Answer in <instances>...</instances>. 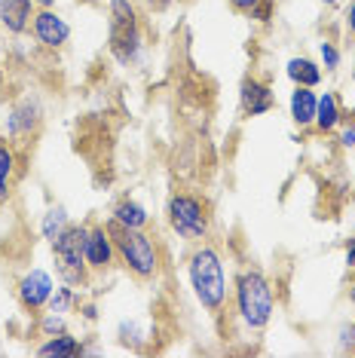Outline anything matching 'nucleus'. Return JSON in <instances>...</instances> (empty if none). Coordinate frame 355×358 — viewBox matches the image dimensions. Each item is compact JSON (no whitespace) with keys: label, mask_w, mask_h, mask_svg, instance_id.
Wrapping results in <instances>:
<instances>
[{"label":"nucleus","mask_w":355,"mask_h":358,"mask_svg":"<svg viewBox=\"0 0 355 358\" xmlns=\"http://www.w3.org/2000/svg\"><path fill=\"white\" fill-rule=\"evenodd\" d=\"M187 282L190 291L196 297V303L205 313L217 315L230 300V282H227V270H224V257L212 242H196V248L190 251L187 260Z\"/></svg>","instance_id":"nucleus-1"},{"label":"nucleus","mask_w":355,"mask_h":358,"mask_svg":"<svg viewBox=\"0 0 355 358\" xmlns=\"http://www.w3.org/2000/svg\"><path fill=\"white\" fill-rule=\"evenodd\" d=\"M233 306H236V319L245 324L248 331H263L273 322L276 313V288H273L270 275L257 266H248L236 275L233 282Z\"/></svg>","instance_id":"nucleus-2"},{"label":"nucleus","mask_w":355,"mask_h":358,"mask_svg":"<svg viewBox=\"0 0 355 358\" xmlns=\"http://www.w3.org/2000/svg\"><path fill=\"white\" fill-rule=\"evenodd\" d=\"M108 50L117 59V64H135L144 52V31H141V13L135 0H110L108 6Z\"/></svg>","instance_id":"nucleus-3"},{"label":"nucleus","mask_w":355,"mask_h":358,"mask_svg":"<svg viewBox=\"0 0 355 358\" xmlns=\"http://www.w3.org/2000/svg\"><path fill=\"white\" fill-rule=\"evenodd\" d=\"M108 227H110V233H114L119 264L141 282L157 279L159 266H163V255H159L157 239H153L147 230H129V227H117L110 221H108Z\"/></svg>","instance_id":"nucleus-4"},{"label":"nucleus","mask_w":355,"mask_h":358,"mask_svg":"<svg viewBox=\"0 0 355 358\" xmlns=\"http://www.w3.org/2000/svg\"><path fill=\"white\" fill-rule=\"evenodd\" d=\"M166 217L168 227L178 239L184 242H205L208 233H212V215H208V206L196 193H172L166 206Z\"/></svg>","instance_id":"nucleus-5"},{"label":"nucleus","mask_w":355,"mask_h":358,"mask_svg":"<svg viewBox=\"0 0 355 358\" xmlns=\"http://www.w3.org/2000/svg\"><path fill=\"white\" fill-rule=\"evenodd\" d=\"M86 233H89V224H68V230L52 242L55 273H59V279L64 285H74V288H83V285L89 282Z\"/></svg>","instance_id":"nucleus-6"},{"label":"nucleus","mask_w":355,"mask_h":358,"mask_svg":"<svg viewBox=\"0 0 355 358\" xmlns=\"http://www.w3.org/2000/svg\"><path fill=\"white\" fill-rule=\"evenodd\" d=\"M52 291H55L52 273H46V270H40V266H34V270H28L19 279V288H15V294H19V303L25 306L28 313H43V309L50 306Z\"/></svg>","instance_id":"nucleus-7"},{"label":"nucleus","mask_w":355,"mask_h":358,"mask_svg":"<svg viewBox=\"0 0 355 358\" xmlns=\"http://www.w3.org/2000/svg\"><path fill=\"white\" fill-rule=\"evenodd\" d=\"M31 34H34V40L43 46V50L55 52V50H61V46H68L71 25H68V19H61V15L52 10V6H46V10L37 6L34 19H31Z\"/></svg>","instance_id":"nucleus-8"},{"label":"nucleus","mask_w":355,"mask_h":358,"mask_svg":"<svg viewBox=\"0 0 355 358\" xmlns=\"http://www.w3.org/2000/svg\"><path fill=\"white\" fill-rule=\"evenodd\" d=\"M117 260V242L108 224H89L86 233V266L89 273H104L110 270Z\"/></svg>","instance_id":"nucleus-9"},{"label":"nucleus","mask_w":355,"mask_h":358,"mask_svg":"<svg viewBox=\"0 0 355 358\" xmlns=\"http://www.w3.org/2000/svg\"><path fill=\"white\" fill-rule=\"evenodd\" d=\"M40 123H43V108H40L37 99H22L13 104V110L6 113V126L3 132L10 141H19V138H31L40 129Z\"/></svg>","instance_id":"nucleus-10"},{"label":"nucleus","mask_w":355,"mask_h":358,"mask_svg":"<svg viewBox=\"0 0 355 358\" xmlns=\"http://www.w3.org/2000/svg\"><path fill=\"white\" fill-rule=\"evenodd\" d=\"M239 108L245 117H263L276 108V95H273L270 83L257 77H245L239 86Z\"/></svg>","instance_id":"nucleus-11"},{"label":"nucleus","mask_w":355,"mask_h":358,"mask_svg":"<svg viewBox=\"0 0 355 358\" xmlns=\"http://www.w3.org/2000/svg\"><path fill=\"white\" fill-rule=\"evenodd\" d=\"M34 13H37L34 0H0V28L13 37L28 34Z\"/></svg>","instance_id":"nucleus-12"},{"label":"nucleus","mask_w":355,"mask_h":358,"mask_svg":"<svg viewBox=\"0 0 355 358\" xmlns=\"http://www.w3.org/2000/svg\"><path fill=\"white\" fill-rule=\"evenodd\" d=\"M316 104H319V92L310 86H294L291 99H288V110H291V123L297 129H310L316 123Z\"/></svg>","instance_id":"nucleus-13"},{"label":"nucleus","mask_w":355,"mask_h":358,"mask_svg":"<svg viewBox=\"0 0 355 358\" xmlns=\"http://www.w3.org/2000/svg\"><path fill=\"white\" fill-rule=\"evenodd\" d=\"M343 108H340V99L334 92H321L319 95V104H316V126L321 135H334L337 129L343 126Z\"/></svg>","instance_id":"nucleus-14"},{"label":"nucleus","mask_w":355,"mask_h":358,"mask_svg":"<svg viewBox=\"0 0 355 358\" xmlns=\"http://www.w3.org/2000/svg\"><path fill=\"white\" fill-rule=\"evenodd\" d=\"M37 355L43 358H77L86 352V346L80 343V337H74L71 331H61V334H52V337H46L43 343L34 349Z\"/></svg>","instance_id":"nucleus-15"},{"label":"nucleus","mask_w":355,"mask_h":358,"mask_svg":"<svg viewBox=\"0 0 355 358\" xmlns=\"http://www.w3.org/2000/svg\"><path fill=\"white\" fill-rule=\"evenodd\" d=\"M110 224L129 227V230H147L150 215H147V208H144L141 202H135V199H119L117 206H114V211H110Z\"/></svg>","instance_id":"nucleus-16"},{"label":"nucleus","mask_w":355,"mask_h":358,"mask_svg":"<svg viewBox=\"0 0 355 358\" xmlns=\"http://www.w3.org/2000/svg\"><path fill=\"white\" fill-rule=\"evenodd\" d=\"M285 74H288V80H291L294 86L316 89L321 83V64L306 59V55H294V59H288V64H285Z\"/></svg>","instance_id":"nucleus-17"},{"label":"nucleus","mask_w":355,"mask_h":358,"mask_svg":"<svg viewBox=\"0 0 355 358\" xmlns=\"http://www.w3.org/2000/svg\"><path fill=\"white\" fill-rule=\"evenodd\" d=\"M15 172H19V157H15V148H13V144H6V141H0V202L10 199Z\"/></svg>","instance_id":"nucleus-18"},{"label":"nucleus","mask_w":355,"mask_h":358,"mask_svg":"<svg viewBox=\"0 0 355 358\" xmlns=\"http://www.w3.org/2000/svg\"><path fill=\"white\" fill-rule=\"evenodd\" d=\"M68 224H71V215H68V208L64 206H50L46 208V215L40 217V236H43V242H52L59 239V236L68 230Z\"/></svg>","instance_id":"nucleus-19"},{"label":"nucleus","mask_w":355,"mask_h":358,"mask_svg":"<svg viewBox=\"0 0 355 358\" xmlns=\"http://www.w3.org/2000/svg\"><path fill=\"white\" fill-rule=\"evenodd\" d=\"M80 303V297H77V288L74 285H55V291H52V297H50V306L46 309H52V313H64L68 315L71 309H74Z\"/></svg>","instance_id":"nucleus-20"},{"label":"nucleus","mask_w":355,"mask_h":358,"mask_svg":"<svg viewBox=\"0 0 355 358\" xmlns=\"http://www.w3.org/2000/svg\"><path fill=\"white\" fill-rule=\"evenodd\" d=\"M40 331H43V337H52V334H61L68 331V322H64V313H46L43 319H40Z\"/></svg>","instance_id":"nucleus-21"},{"label":"nucleus","mask_w":355,"mask_h":358,"mask_svg":"<svg viewBox=\"0 0 355 358\" xmlns=\"http://www.w3.org/2000/svg\"><path fill=\"white\" fill-rule=\"evenodd\" d=\"M319 55H321V68L325 71H337L340 68V50H337V43H331V40H325V43H319Z\"/></svg>","instance_id":"nucleus-22"},{"label":"nucleus","mask_w":355,"mask_h":358,"mask_svg":"<svg viewBox=\"0 0 355 358\" xmlns=\"http://www.w3.org/2000/svg\"><path fill=\"white\" fill-rule=\"evenodd\" d=\"M337 141L343 144V148H355V120L352 123H343L337 129Z\"/></svg>","instance_id":"nucleus-23"},{"label":"nucleus","mask_w":355,"mask_h":358,"mask_svg":"<svg viewBox=\"0 0 355 358\" xmlns=\"http://www.w3.org/2000/svg\"><path fill=\"white\" fill-rule=\"evenodd\" d=\"M261 3H263V0H230V6H233L236 13H242V15H252Z\"/></svg>","instance_id":"nucleus-24"},{"label":"nucleus","mask_w":355,"mask_h":358,"mask_svg":"<svg viewBox=\"0 0 355 358\" xmlns=\"http://www.w3.org/2000/svg\"><path fill=\"white\" fill-rule=\"evenodd\" d=\"M340 349H349V352H355V324H346V328H340Z\"/></svg>","instance_id":"nucleus-25"},{"label":"nucleus","mask_w":355,"mask_h":358,"mask_svg":"<svg viewBox=\"0 0 355 358\" xmlns=\"http://www.w3.org/2000/svg\"><path fill=\"white\" fill-rule=\"evenodd\" d=\"M346 31H349V34L355 37V0H349V6H346Z\"/></svg>","instance_id":"nucleus-26"},{"label":"nucleus","mask_w":355,"mask_h":358,"mask_svg":"<svg viewBox=\"0 0 355 358\" xmlns=\"http://www.w3.org/2000/svg\"><path fill=\"white\" fill-rule=\"evenodd\" d=\"M144 3H147V10H153V13H163L175 3V0H144Z\"/></svg>","instance_id":"nucleus-27"},{"label":"nucleus","mask_w":355,"mask_h":358,"mask_svg":"<svg viewBox=\"0 0 355 358\" xmlns=\"http://www.w3.org/2000/svg\"><path fill=\"white\" fill-rule=\"evenodd\" d=\"M346 266H349V270H355V236L349 239V245H346Z\"/></svg>","instance_id":"nucleus-28"},{"label":"nucleus","mask_w":355,"mask_h":358,"mask_svg":"<svg viewBox=\"0 0 355 358\" xmlns=\"http://www.w3.org/2000/svg\"><path fill=\"white\" fill-rule=\"evenodd\" d=\"M34 3L40 6V10H46V6H55V0H34Z\"/></svg>","instance_id":"nucleus-29"},{"label":"nucleus","mask_w":355,"mask_h":358,"mask_svg":"<svg viewBox=\"0 0 355 358\" xmlns=\"http://www.w3.org/2000/svg\"><path fill=\"white\" fill-rule=\"evenodd\" d=\"M77 3H86V6H92V3H101V0H77Z\"/></svg>","instance_id":"nucleus-30"},{"label":"nucleus","mask_w":355,"mask_h":358,"mask_svg":"<svg viewBox=\"0 0 355 358\" xmlns=\"http://www.w3.org/2000/svg\"><path fill=\"white\" fill-rule=\"evenodd\" d=\"M321 3H325V6H337V3H340V0H321Z\"/></svg>","instance_id":"nucleus-31"}]
</instances>
